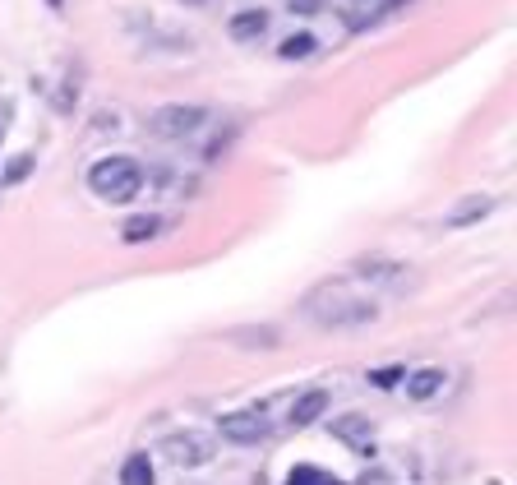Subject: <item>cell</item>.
Listing matches in <instances>:
<instances>
[{"mask_svg":"<svg viewBox=\"0 0 517 485\" xmlns=\"http://www.w3.org/2000/svg\"><path fill=\"white\" fill-rule=\"evenodd\" d=\"M351 278L370 282L374 291H407L411 282H416V273H411L402 259H388V255H356L351 259Z\"/></svg>","mask_w":517,"mask_h":485,"instance_id":"3957f363","label":"cell"},{"mask_svg":"<svg viewBox=\"0 0 517 485\" xmlns=\"http://www.w3.org/2000/svg\"><path fill=\"white\" fill-rule=\"evenodd\" d=\"M333 435L342 439L347 449H356V453H370L374 449V421H370V416H361V412L333 416Z\"/></svg>","mask_w":517,"mask_h":485,"instance_id":"52a82bcc","label":"cell"},{"mask_svg":"<svg viewBox=\"0 0 517 485\" xmlns=\"http://www.w3.org/2000/svg\"><path fill=\"white\" fill-rule=\"evenodd\" d=\"M88 185H93L97 199H107V204H130L134 194L144 190V167L134 158H102L93 162V171H88Z\"/></svg>","mask_w":517,"mask_h":485,"instance_id":"7a4b0ae2","label":"cell"},{"mask_svg":"<svg viewBox=\"0 0 517 485\" xmlns=\"http://www.w3.org/2000/svg\"><path fill=\"white\" fill-rule=\"evenodd\" d=\"M301 315L324 333H356V328H370L379 319V301H370L361 291H347L342 282H328V287H314L305 296Z\"/></svg>","mask_w":517,"mask_h":485,"instance_id":"6da1fadb","label":"cell"},{"mask_svg":"<svg viewBox=\"0 0 517 485\" xmlns=\"http://www.w3.org/2000/svg\"><path fill=\"white\" fill-rule=\"evenodd\" d=\"M264 28H268L264 10H241L236 19H231V37H236V42H250V37H259Z\"/></svg>","mask_w":517,"mask_h":485,"instance_id":"8fae6325","label":"cell"},{"mask_svg":"<svg viewBox=\"0 0 517 485\" xmlns=\"http://www.w3.org/2000/svg\"><path fill=\"white\" fill-rule=\"evenodd\" d=\"M291 485H337V476L319 472V467H296V472H291Z\"/></svg>","mask_w":517,"mask_h":485,"instance_id":"9a60e30c","label":"cell"},{"mask_svg":"<svg viewBox=\"0 0 517 485\" xmlns=\"http://www.w3.org/2000/svg\"><path fill=\"white\" fill-rule=\"evenodd\" d=\"M287 10L291 14H319L324 10V0H287Z\"/></svg>","mask_w":517,"mask_h":485,"instance_id":"ac0fdd59","label":"cell"},{"mask_svg":"<svg viewBox=\"0 0 517 485\" xmlns=\"http://www.w3.org/2000/svg\"><path fill=\"white\" fill-rule=\"evenodd\" d=\"M10 111H14V102H0V139H5V130H10Z\"/></svg>","mask_w":517,"mask_h":485,"instance_id":"d6986e66","label":"cell"},{"mask_svg":"<svg viewBox=\"0 0 517 485\" xmlns=\"http://www.w3.org/2000/svg\"><path fill=\"white\" fill-rule=\"evenodd\" d=\"M121 485H153V462H148V453H130V458H125Z\"/></svg>","mask_w":517,"mask_h":485,"instance_id":"7c38bea8","label":"cell"},{"mask_svg":"<svg viewBox=\"0 0 517 485\" xmlns=\"http://www.w3.org/2000/svg\"><path fill=\"white\" fill-rule=\"evenodd\" d=\"M402 384H407L411 402H434L439 393H444V384H448V370L444 365H421V370H407Z\"/></svg>","mask_w":517,"mask_h":485,"instance_id":"ba28073f","label":"cell"},{"mask_svg":"<svg viewBox=\"0 0 517 485\" xmlns=\"http://www.w3.org/2000/svg\"><path fill=\"white\" fill-rule=\"evenodd\" d=\"M324 407H328V393H324V388H314V393L296 398V407H291V430H305V425H314L319 416H324Z\"/></svg>","mask_w":517,"mask_h":485,"instance_id":"30bf717a","label":"cell"},{"mask_svg":"<svg viewBox=\"0 0 517 485\" xmlns=\"http://www.w3.org/2000/svg\"><path fill=\"white\" fill-rule=\"evenodd\" d=\"M33 153H24V158H14L10 162V167H5V176H0V185H19V181H24V176H28V171H33Z\"/></svg>","mask_w":517,"mask_h":485,"instance_id":"2e32d148","label":"cell"},{"mask_svg":"<svg viewBox=\"0 0 517 485\" xmlns=\"http://www.w3.org/2000/svg\"><path fill=\"white\" fill-rule=\"evenodd\" d=\"M273 435V421H268L264 407H241V412H227L217 421V439H227L236 449H254Z\"/></svg>","mask_w":517,"mask_h":485,"instance_id":"277c9868","label":"cell"},{"mask_svg":"<svg viewBox=\"0 0 517 485\" xmlns=\"http://www.w3.org/2000/svg\"><path fill=\"white\" fill-rule=\"evenodd\" d=\"M402 375H407V370H402V365H384V370H374V384H379V388H393L397 384V379H402Z\"/></svg>","mask_w":517,"mask_h":485,"instance_id":"e0dca14e","label":"cell"},{"mask_svg":"<svg viewBox=\"0 0 517 485\" xmlns=\"http://www.w3.org/2000/svg\"><path fill=\"white\" fill-rule=\"evenodd\" d=\"M162 453H167L171 467L194 472V467H208V462L217 458V444H213V435H204V430H176V435H167Z\"/></svg>","mask_w":517,"mask_h":485,"instance_id":"5b68a950","label":"cell"},{"mask_svg":"<svg viewBox=\"0 0 517 485\" xmlns=\"http://www.w3.org/2000/svg\"><path fill=\"white\" fill-rule=\"evenodd\" d=\"M185 5H208V0H185Z\"/></svg>","mask_w":517,"mask_h":485,"instance_id":"ffe728a7","label":"cell"},{"mask_svg":"<svg viewBox=\"0 0 517 485\" xmlns=\"http://www.w3.org/2000/svg\"><path fill=\"white\" fill-rule=\"evenodd\" d=\"M162 227H167L162 218H130V222L121 227V236H125L130 245H139V241H153V236H157Z\"/></svg>","mask_w":517,"mask_h":485,"instance_id":"4fadbf2b","label":"cell"},{"mask_svg":"<svg viewBox=\"0 0 517 485\" xmlns=\"http://www.w3.org/2000/svg\"><path fill=\"white\" fill-rule=\"evenodd\" d=\"M310 51H314V37L296 33L291 42H282V61H301V56H310Z\"/></svg>","mask_w":517,"mask_h":485,"instance_id":"5bb4252c","label":"cell"},{"mask_svg":"<svg viewBox=\"0 0 517 485\" xmlns=\"http://www.w3.org/2000/svg\"><path fill=\"white\" fill-rule=\"evenodd\" d=\"M204 121H208V107H199V102H171V107L153 111L148 130L157 139H190L194 130H204Z\"/></svg>","mask_w":517,"mask_h":485,"instance_id":"8992f818","label":"cell"},{"mask_svg":"<svg viewBox=\"0 0 517 485\" xmlns=\"http://www.w3.org/2000/svg\"><path fill=\"white\" fill-rule=\"evenodd\" d=\"M490 213H494V199H490V194H467V199H462V204H457L444 222H448V227H476V222L490 218Z\"/></svg>","mask_w":517,"mask_h":485,"instance_id":"9c48e42d","label":"cell"}]
</instances>
